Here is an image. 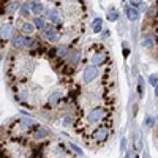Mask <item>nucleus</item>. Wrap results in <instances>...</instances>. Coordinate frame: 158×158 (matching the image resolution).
<instances>
[{
    "label": "nucleus",
    "instance_id": "obj_21",
    "mask_svg": "<svg viewBox=\"0 0 158 158\" xmlns=\"http://www.w3.org/2000/svg\"><path fill=\"white\" fill-rule=\"evenodd\" d=\"M30 6H29V3H24L22 6H21V15H22V18H27L29 15H30Z\"/></svg>",
    "mask_w": 158,
    "mask_h": 158
},
{
    "label": "nucleus",
    "instance_id": "obj_22",
    "mask_svg": "<svg viewBox=\"0 0 158 158\" xmlns=\"http://www.w3.org/2000/svg\"><path fill=\"white\" fill-rule=\"evenodd\" d=\"M138 94L144 97V79L142 77H139V81H138Z\"/></svg>",
    "mask_w": 158,
    "mask_h": 158
},
{
    "label": "nucleus",
    "instance_id": "obj_16",
    "mask_svg": "<svg viewBox=\"0 0 158 158\" xmlns=\"http://www.w3.org/2000/svg\"><path fill=\"white\" fill-rule=\"evenodd\" d=\"M30 10L35 13V15H41V13L44 11V6L41 2H38V0H33V2L30 3Z\"/></svg>",
    "mask_w": 158,
    "mask_h": 158
},
{
    "label": "nucleus",
    "instance_id": "obj_8",
    "mask_svg": "<svg viewBox=\"0 0 158 158\" xmlns=\"http://www.w3.org/2000/svg\"><path fill=\"white\" fill-rule=\"evenodd\" d=\"M18 25H19V32L22 35H32L35 32V24L33 22L22 21V22H18Z\"/></svg>",
    "mask_w": 158,
    "mask_h": 158
},
{
    "label": "nucleus",
    "instance_id": "obj_13",
    "mask_svg": "<svg viewBox=\"0 0 158 158\" xmlns=\"http://www.w3.org/2000/svg\"><path fill=\"white\" fill-rule=\"evenodd\" d=\"M125 15H127V18H128V21H138L139 19V11L136 10V6H127L125 8Z\"/></svg>",
    "mask_w": 158,
    "mask_h": 158
},
{
    "label": "nucleus",
    "instance_id": "obj_1",
    "mask_svg": "<svg viewBox=\"0 0 158 158\" xmlns=\"http://www.w3.org/2000/svg\"><path fill=\"white\" fill-rule=\"evenodd\" d=\"M106 117H108L106 108L104 106H95L87 112V123L89 125H97L103 120H106Z\"/></svg>",
    "mask_w": 158,
    "mask_h": 158
},
{
    "label": "nucleus",
    "instance_id": "obj_2",
    "mask_svg": "<svg viewBox=\"0 0 158 158\" xmlns=\"http://www.w3.org/2000/svg\"><path fill=\"white\" fill-rule=\"evenodd\" d=\"M109 123L106 125H101V127H98V128H95L94 130V133L90 135V139L94 141V142H97L98 146H101V144H104L108 139H109V135H111V130H109Z\"/></svg>",
    "mask_w": 158,
    "mask_h": 158
},
{
    "label": "nucleus",
    "instance_id": "obj_12",
    "mask_svg": "<svg viewBox=\"0 0 158 158\" xmlns=\"http://www.w3.org/2000/svg\"><path fill=\"white\" fill-rule=\"evenodd\" d=\"M82 56H81V51H73V52H68V57H67V63L70 65H77L79 62H81Z\"/></svg>",
    "mask_w": 158,
    "mask_h": 158
},
{
    "label": "nucleus",
    "instance_id": "obj_4",
    "mask_svg": "<svg viewBox=\"0 0 158 158\" xmlns=\"http://www.w3.org/2000/svg\"><path fill=\"white\" fill-rule=\"evenodd\" d=\"M98 73H100V70H98V65H94V63L87 65V67L84 68V73H82V81H84L85 84L94 82L95 79L98 77Z\"/></svg>",
    "mask_w": 158,
    "mask_h": 158
},
{
    "label": "nucleus",
    "instance_id": "obj_15",
    "mask_svg": "<svg viewBox=\"0 0 158 158\" xmlns=\"http://www.w3.org/2000/svg\"><path fill=\"white\" fill-rule=\"evenodd\" d=\"M18 10H21V5H19V2H8V5H6V15H10V16H13L15 13L18 11Z\"/></svg>",
    "mask_w": 158,
    "mask_h": 158
},
{
    "label": "nucleus",
    "instance_id": "obj_3",
    "mask_svg": "<svg viewBox=\"0 0 158 158\" xmlns=\"http://www.w3.org/2000/svg\"><path fill=\"white\" fill-rule=\"evenodd\" d=\"M35 41H36V40L29 38L27 35L19 33V35H16V36H13L11 44H13V48H15V49H32L33 44H35Z\"/></svg>",
    "mask_w": 158,
    "mask_h": 158
},
{
    "label": "nucleus",
    "instance_id": "obj_27",
    "mask_svg": "<svg viewBox=\"0 0 158 158\" xmlns=\"http://www.w3.org/2000/svg\"><path fill=\"white\" fill-rule=\"evenodd\" d=\"M128 54H130V51H128V48H127V44H123V56L127 57Z\"/></svg>",
    "mask_w": 158,
    "mask_h": 158
},
{
    "label": "nucleus",
    "instance_id": "obj_11",
    "mask_svg": "<svg viewBox=\"0 0 158 158\" xmlns=\"http://www.w3.org/2000/svg\"><path fill=\"white\" fill-rule=\"evenodd\" d=\"M46 18L54 24V25H60L62 24V19H60V16H59V11L57 10H48L46 11Z\"/></svg>",
    "mask_w": 158,
    "mask_h": 158
},
{
    "label": "nucleus",
    "instance_id": "obj_24",
    "mask_svg": "<svg viewBox=\"0 0 158 158\" xmlns=\"http://www.w3.org/2000/svg\"><path fill=\"white\" fill-rule=\"evenodd\" d=\"M149 82H150V84L155 87V85L158 84V76H156V74H152V76L149 77Z\"/></svg>",
    "mask_w": 158,
    "mask_h": 158
},
{
    "label": "nucleus",
    "instance_id": "obj_14",
    "mask_svg": "<svg viewBox=\"0 0 158 158\" xmlns=\"http://www.w3.org/2000/svg\"><path fill=\"white\" fill-rule=\"evenodd\" d=\"M153 44H155V35H152V33L144 35V38H142V46L147 48V49H150Z\"/></svg>",
    "mask_w": 158,
    "mask_h": 158
},
{
    "label": "nucleus",
    "instance_id": "obj_5",
    "mask_svg": "<svg viewBox=\"0 0 158 158\" xmlns=\"http://www.w3.org/2000/svg\"><path fill=\"white\" fill-rule=\"evenodd\" d=\"M108 59H109L108 51L106 49H98L97 52H94V56H92V59H90V63L101 67V65H104V63L108 62Z\"/></svg>",
    "mask_w": 158,
    "mask_h": 158
},
{
    "label": "nucleus",
    "instance_id": "obj_6",
    "mask_svg": "<svg viewBox=\"0 0 158 158\" xmlns=\"http://www.w3.org/2000/svg\"><path fill=\"white\" fill-rule=\"evenodd\" d=\"M41 35H43V36H46V38L49 40V41H52V43L59 41V38H60L59 29L56 27L54 24H52V25H46V29H44V30H41Z\"/></svg>",
    "mask_w": 158,
    "mask_h": 158
},
{
    "label": "nucleus",
    "instance_id": "obj_19",
    "mask_svg": "<svg viewBox=\"0 0 158 158\" xmlns=\"http://www.w3.org/2000/svg\"><path fill=\"white\" fill-rule=\"evenodd\" d=\"M76 118H77V117H74V115H71V114L65 115V118H63V125H65V127H71Z\"/></svg>",
    "mask_w": 158,
    "mask_h": 158
},
{
    "label": "nucleus",
    "instance_id": "obj_10",
    "mask_svg": "<svg viewBox=\"0 0 158 158\" xmlns=\"http://www.w3.org/2000/svg\"><path fill=\"white\" fill-rule=\"evenodd\" d=\"M62 98H63V94H62L60 90L52 92V94L49 95V98H48V104H49V108H52V106H56V104H59V103L62 101Z\"/></svg>",
    "mask_w": 158,
    "mask_h": 158
},
{
    "label": "nucleus",
    "instance_id": "obj_28",
    "mask_svg": "<svg viewBox=\"0 0 158 158\" xmlns=\"http://www.w3.org/2000/svg\"><path fill=\"white\" fill-rule=\"evenodd\" d=\"M49 2H57V0H49Z\"/></svg>",
    "mask_w": 158,
    "mask_h": 158
},
{
    "label": "nucleus",
    "instance_id": "obj_9",
    "mask_svg": "<svg viewBox=\"0 0 158 158\" xmlns=\"http://www.w3.org/2000/svg\"><path fill=\"white\" fill-rule=\"evenodd\" d=\"M13 33V24L11 22H3L0 25V38L2 40H8Z\"/></svg>",
    "mask_w": 158,
    "mask_h": 158
},
{
    "label": "nucleus",
    "instance_id": "obj_17",
    "mask_svg": "<svg viewBox=\"0 0 158 158\" xmlns=\"http://www.w3.org/2000/svg\"><path fill=\"white\" fill-rule=\"evenodd\" d=\"M33 24H35V29H38L40 32H41V30H44V29H46V21H44L43 18H36Z\"/></svg>",
    "mask_w": 158,
    "mask_h": 158
},
{
    "label": "nucleus",
    "instance_id": "obj_25",
    "mask_svg": "<svg viewBox=\"0 0 158 158\" xmlns=\"http://www.w3.org/2000/svg\"><path fill=\"white\" fill-rule=\"evenodd\" d=\"M135 147H136V150H141V141H139V135H136V139H135Z\"/></svg>",
    "mask_w": 158,
    "mask_h": 158
},
{
    "label": "nucleus",
    "instance_id": "obj_23",
    "mask_svg": "<svg viewBox=\"0 0 158 158\" xmlns=\"http://www.w3.org/2000/svg\"><path fill=\"white\" fill-rule=\"evenodd\" d=\"M70 147H71V149H73V150H74V152H76L77 155H84V152H82V149H79V147L76 146V144H73V142H71V144H70Z\"/></svg>",
    "mask_w": 158,
    "mask_h": 158
},
{
    "label": "nucleus",
    "instance_id": "obj_26",
    "mask_svg": "<svg viewBox=\"0 0 158 158\" xmlns=\"http://www.w3.org/2000/svg\"><path fill=\"white\" fill-rule=\"evenodd\" d=\"M142 2H144V0H130V5L131 6H139Z\"/></svg>",
    "mask_w": 158,
    "mask_h": 158
},
{
    "label": "nucleus",
    "instance_id": "obj_18",
    "mask_svg": "<svg viewBox=\"0 0 158 158\" xmlns=\"http://www.w3.org/2000/svg\"><path fill=\"white\" fill-rule=\"evenodd\" d=\"M117 19H118V13H117L114 8H109V13H108V21L115 22Z\"/></svg>",
    "mask_w": 158,
    "mask_h": 158
},
{
    "label": "nucleus",
    "instance_id": "obj_7",
    "mask_svg": "<svg viewBox=\"0 0 158 158\" xmlns=\"http://www.w3.org/2000/svg\"><path fill=\"white\" fill-rule=\"evenodd\" d=\"M30 135L35 141H43L49 138V130L44 127H40V125H33V130H30Z\"/></svg>",
    "mask_w": 158,
    "mask_h": 158
},
{
    "label": "nucleus",
    "instance_id": "obj_20",
    "mask_svg": "<svg viewBox=\"0 0 158 158\" xmlns=\"http://www.w3.org/2000/svg\"><path fill=\"white\" fill-rule=\"evenodd\" d=\"M101 19H95L94 24H92V30H94V33H100L101 32Z\"/></svg>",
    "mask_w": 158,
    "mask_h": 158
}]
</instances>
